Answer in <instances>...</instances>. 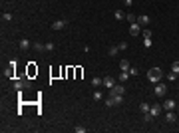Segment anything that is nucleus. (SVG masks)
Segmentation results:
<instances>
[{
  "instance_id": "f257e3e1",
  "label": "nucleus",
  "mask_w": 179,
  "mask_h": 133,
  "mask_svg": "<svg viewBox=\"0 0 179 133\" xmlns=\"http://www.w3.org/2000/svg\"><path fill=\"white\" fill-rule=\"evenodd\" d=\"M147 79H149L151 84H159V81L163 79V72H161L159 68H151V70H147Z\"/></svg>"
},
{
  "instance_id": "f03ea898",
  "label": "nucleus",
  "mask_w": 179,
  "mask_h": 133,
  "mask_svg": "<svg viewBox=\"0 0 179 133\" xmlns=\"http://www.w3.org/2000/svg\"><path fill=\"white\" fill-rule=\"evenodd\" d=\"M12 88L20 91L22 88H32V84H30V79H20V81H18V79H14V81H12Z\"/></svg>"
},
{
  "instance_id": "7ed1b4c3",
  "label": "nucleus",
  "mask_w": 179,
  "mask_h": 133,
  "mask_svg": "<svg viewBox=\"0 0 179 133\" xmlns=\"http://www.w3.org/2000/svg\"><path fill=\"white\" fill-rule=\"evenodd\" d=\"M68 26V18H62V20H54L52 22V30H64Z\"/></svg>"
},
{
  "instance_id": "20e7f679",
  "label": "nucleus",
  "mask_w": 179,
  "mask_h": 133,
  "mask_svg": "<svg viewBox=\"0 0 179 133\" xmlns=\"http://www.w3.org/2000/svg\"><path fill=\"white\" fill-rule=\"evenodd\" d=\"M161 107H163V111H173L175 107H177V101H175V100H165Z\"/></svg>"
},
{
  "instance_id": "39448f33",
  "label": "nucleus",
  "mask_w": 179,
  "mask_h": 133,
  "mask_svg": "<svg viewBox=\"0 0 179 133\" xmlns=\"http://www.w3.org/2000/svg\"><path fill=\"white\" fill-rule=\"evenodd\" d=\"M110 93H113V95H115V93H117V95H123V93H125V86H123V84H115V86L110 89Z\"/></svg>"
},
{
  "instance_id": "423d86ee",
  "label": "nucleus",
  "mask_w": 179,
  "mask_h": 133,
  "mask_svg": "<svg viewBox=\"0 0 179 133\" xmlns=\"http://www.w3.org/2000/svg\"><path fill=\"white\" fill-rule=\"evenodd\" d=\"M165 93H167V86H165V84H155V95L161 97V95H165Z\"/></svg>"
},
{
  "instance_id": "0eeeda50",
  "label": "nucleus",
  "mask_w": 179,
  "mask_h": 133,
  "mask_svg": "<svg viewBox=\"0 0 179 133\" xmlns=\"http://www.w3.org/2000/svg\"><path fill=\"white\" fill-rule=\"evenodd\" d=\"M149 22H151V18H149L147 14H141V16H137V24H139V26H149Z\"/></svg>"
},
{
  "instance_id": "6e6552de",
  "label": "nucleus",
  "mask_w": 179,
  "mask_h": 133,
  "mask_svg": "<svg viewBox=\"0 0 179 133\" xmlns=\"http://www.w3.org/2000/svg\"><path fill=\"white\" fill-rule=\"evenodd\" d=\"M165 121H167V123H175V121H177V113H175V109L165 113Z\"/></svg>"
},
{
  "instance_id": "1a4fd4ad",
  "label": "nucleus",
  "mask_w": 179,
  "mask_h": 133,
  "mask_svg": "<svg viewBox=\"0 0 179 133\" xmlns=\"http://www.w3.org/2000/svg\"><path fill=\"white\" fill-rule=\"evenodd\" d=\"M161 111H163V107H161L159 103H155V105H151V109H149V113H151L153 117H157V115H161Z\"/></svg>"
},
{
  "instance_id": "9d476101",
  "label": "nucleus",
  "mask_w": 179,
  "mask_h": 133,
  "mask_svg": "<svg viewBox=\"0 0 179 133\" xmlns=\"http://www.w3.org/2000/svg\"><path fill=\"white\" fill-rule=\"evenodd\" d=\"M129 34H131V36H137V34H141V28H139V24H137V22H134L131 26H129Z\"/></svg>"
},
{
  "instance_id": "9b49d317",
  "label": "nucleus",
  "mask_w": 179,
  "mask_h": 133,
  "mask_svg": "<svg viewBox=\"0 0 179 133\" xmlns=\"http://www.w3.org/2000/svg\"><path fill=\"white\" fill-rule=\"evenodd\" d=\"M103 86H106V88H108V89H112L113 86H115V79H113L112 76H108V78H103Z\"/></svg>"
},
{
  "instance_id": "f8f14e48",
  "label": "nucleus",
  "mask_w": 179,
  "mask_h": 133,
  "mask_svg": "<svg viewBox=\"0 0 179 133\" xmlns=\"http://www.w3.org/2000/svg\"><path fill=\"white\" fill-rule=\"evenodd\" d=\"M110 97L113 100V105H122L123 103V95H117V93L113 95V93H110Z\"/></svg>"
},
{
  "instance_id": "ddd939ff",
  "label": "nucleus",
  "mask_w": 179,
  "mask_h": 133,
  "mask_svg": "<svg viewBox=\"0 0 179 133\" xmlns=\"http://www.w3.org/2000/svg\"><path fill=\"white\" fill-rule=\"evenodd\" d=\"M30 40H26V38H22V40H20V50H22V52H26V50H30Z\"/></svg>"
},
{
  "instance_id": "4468645a",
  "label": "nucleus",
  "mask_w": 179,
  "mask_h": 133,
  "mask_svg": "<svg viewBox=\"0 0 179 133\" xmlns=\"http://www.w3.org/2000/svg\"><path fill=\"white\" fill-rule=\"evenodd\" d=\"M127 74H129V78H135V76H139V68H135V66H129V70H127Z\"/></svg>"
},
{
  "instance_id": "2eb2a0df",
  "label": "nucleus",
  "mask_w": 179,
  "mask_h": 133,
  "mask_svg": "<svg viewBox=\"0 0 179 133\" xmlns=\"http://www.w3.org/2000/svg\"><path fill=\"white\" fill-rule=\"evenodd\" d=\"M92 97H94V101H101V100H103V93H101L100 89H96V91L92 93Z\"/></svg>"
},
{
  "instance_id": "dca6fc26",
  "label": "nucleus",
  "mask_w": 179,
  "mask_h": 133,
  "mask_svg": "<svg viewBox=\"0 0 179 133\" xmlns=\"http://www.w3.org/2000/svg\"><path fill=\"white\" fill-rule=\"evenodd\" d=\"M117 54H120V48H117V46H112V48L108 50V56H112V58H115Z\"/></svg>"
},
{
  "instance_id": "f3484780",
  "label": "nucleus",
  "mask_w": 179,
  "mask_h": 133,
  "mask_svg": "<svg viewBox=\"0 0 179 133\" xmlns=\"http://www.w3.org/2000/svg\"><path fill=\"white\" fill-rule=\"evenodd\" d=\"M125 20H127L129 24H134V22H137V16L131 14V12H127V14H125Z\"/></svg>"
},
{
  "instance_id": "a211bd4d",
  "label": "nucleus",
  "mask_w": 179,
  "mask_h": 133,
  "mask_svg": "<svg viewBox=\"0 0 179 133\" xmlns=\"http://www.w3.org/2000/svg\"><path fill=\"white\" fill-rule=\"evenodd\" d=\"M32 48L36 50V52H46V44H40V42H36Z\"/></svg>"
},
{
  "instance_id": "6ab92c4d",
  "label": "nucleus",
  "mask_w": 179,
  "mask_h": 133,
  "mask_svg": "<svg viewBox=\"0 0 179 133\" xmlns=\"http://www.w3.org/2000/svg\"><path fill=\"white\" fill-rule=\"evenodd\" d=\"M120 70H122V72H127V70H129V62H127V60H122V62H120Z\"/></svg>"
},
{
  "instance_id": "aec40b11",
  "label": "nucleus",
  "mask_w": 179,
  "mask_h": 133,
  "mask_svg": "<svg viewBox=\"0 0 179 133\" xmlns=\"http://www.w3.org/2000/svg\"><path fill=\"white\" fill-rule=\"evenodd\" d=\"M120 81H122V84H125V81H127V79H129V74H127V72H122V74H120Z\"/></svg>"
},
{
  "instance_id": "412c9836",
  "label": "nucleus",
  "mask_w": 179,
  "mask_h": 133,
  "mask_svg": "<svg viewBox=\"0 0 179 133\" xmlns=\"http://www.w3.org/2000/svg\"><path fill=\"white\" fill-rule=\"evenodd\" d=\"M92 86H94V88H100V86H103V79L94 78V79H92Z\"/></svg>"
},
{
  "instance_id": "4be33fe9",
  "label": "nucleus",
  "mask_w": 179,
  "mask_h": 133,
  "mask_svg": "<svg viewBox=\"0 0 179 133\" xmlns=\"http://www.w3.org/2000/svg\"><path fill=\"white\" fill-rule=\"evenodd\" d=\"M153 119H155V117H153V115H151L149 111H147V113H143V121H145V123H151Z\"/></svg>"
},
{
  "instance_id": "5701e85b",
  "label": "nucleus",
  "mask_w": 179,
  "mask_h": 133,
  "mask_svg": "<svg viewBox=\"0 0 179 133\" xmlns=\"http://www.w3.org/2000/svg\"><path fill=\"white\" fill-rule=\"evenodd\" d=\"M139 109H141V111H143V113H147V111H149V109H151V105H147V103H145V101H141V103H139Z\"/></svg>"
},
{
  "instance_id": "b1692460",
  "label": "nucleus",
  "mask_w": 179,
  "mask_h": 133,
  "mask_svg": "<svg viewBox=\"0 0 179 133\" xmlns=\"http://www.w3.org/2000/svg\"><path fill=\"white\" fill-rule=\"evenodd\" d=\"M171 72H173L175 76H179V62H173V64H171Z\"/></svg>"
},
{
  "instance_id": "393cba45",
  "label": "nucleus",
  "mask_w": 179,
  "mask_h": 133,
  "mask_svg": "<svg viewBox=\"0 0 179 133\" xmlns=\"http://www.w3.org/2000/svg\"><path fill=\"white\" fill-rule=\"evenodd\" d=\"M141 34H143V38H151V36H153V32H151L149 28H145V30H141Z\"/></svg>"
},
{
  "instance_id": "a878e982",
  "label": "nucleus",
  "mask_w": 179,
  "mask_h": 133,
  "mask_svg": "<svg viewBox=\"0 0 179 133\" xmlns=\"http://www.w3.org/2000/svg\"><path fill=\"white\" fill-rule=\"evenodd\" d=\"M123 18H125V14L122 10H115V20H123Z\"/></svg>"
},
{
  "instance_id": "bb28decb",
  "label": "nucleus",
  "mask_w": 179,
  "mask_h": 133,
  "mask_svg": "<svg viewBox=\"0 0 179 133\" xmlns=\"http://www.w3.org/2000/svg\"><path fill=\"white\" fill-rule=\"evenodd\" d=\"M165 79H169V81H175V79H177V76H175L173 72H169L167 76H165Z\"/></svg>"
},
{
  "instance_id": "cd10ccee",
  "label": "nucleus",
  "mask_w": 179,
  "mask_h": 133,
  "mask_svg": "<svg viewBox=\"0 0 179 133\" xmlns=\"http://www.w3.org/2000/svg\"><path fill=\"white\" fill-rule=\"evenodd\" d=\"M2 20H4V22H10V20H12V14L4 12V14H2Z\"/></svg>"
},
{
  "instance_id": "c85d7f7f",
  "label": "nucleus",
  "mask_w": 179,
  "mask_h": 133,
  "mask_svg": "<svg viewBox=\"0 0 179 133\" xmlns=\"http://www.w3.org/2000/svg\"><path fill=\"white\" fill-rule=\"evenodd\" d=\"M54 48H56L54 42H48V44H46V52H54Z\"/></svg>"
},
{
  "instance_id": "c756f323",
  "label": "nucleus",
  "mask_w": 179,
  "mask_h": 133,
  "mask_svg": "<svg viewBox=\"0 0 179 133\" xmlns=\"http://www.w3.org/2000/svg\"><path fill=\"white\" fill-rule=\"evenodd\" d=\"M143 46H145V48H151V38H143Z\"/></svg>"
},
{
  "instance_id": "7c9ffc66",
  "label": "nucleus",
  "mask_w": 179,
  "mask_h": 133,
  "mask_svg": "<svg viewBox=\"0 0 179 133\" xmlns=\"http://www.w3.org/2000/svg\"><path fill=\"white\" fill-rule=\"evenodd\" d=\"M74 131H76V133H86V127H82V125H78V127H74Z\"/></svg>"
},
{
  "instance_id": "2f4dec72",
  "label": "nucleus",
  "mask_w": 179,
  "mask_h": 133,
  "mask_svg": "<svg viewBox=\"0 0 179 133\" xmlns=\"http://www.w3.org/2000/svg\"><path fill=\"white\" fill-rule=\"evenodd\" d=\"M117 48H120V52H123V50H127V42H122V44H117Z\"/></svg>"
},
{
  "instance_id": "473e14b6",
  "label": "nucleus",
  "mask_w": 179,
  "mask_h": 133,
  "mask_svg": "<svg viewBox=\"0 0 179 133\" xmlns=\"http://www.w3.org/2000/svg\"><path fill=\"white\" fill-rule=\"evenodd\" d=\"M123 4H125L127 8H131V4H134V0H123Z\"/></svg>"
},
{
  "instance_id": "72a5a7b5",
  "label": "nucleus",
  "mask_w": 179,
  "mask_h": 133,
  "mask_svg": "<svg viewBox=\"0 0 179 133\" xmlns=\"http://www.w3.org/2000/svg\"><path fill=\"white\" fill-rule=\"evenodd\" d=\"M175 109H177V111H179V103H177V107H175Z\"/></svg>"
}]
</instances>
